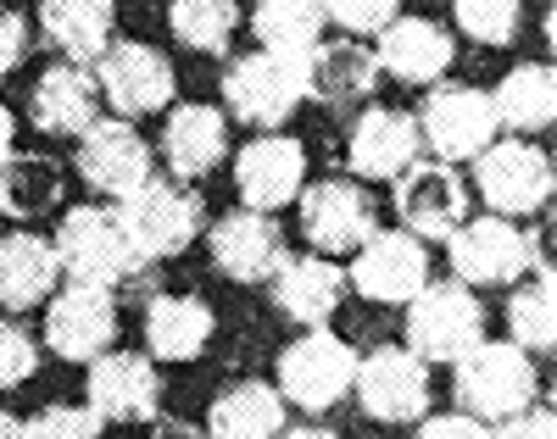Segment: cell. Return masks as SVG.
<instances>
[{"label":"cell","instance_id":"cell-1","mask_svg":"<svg viewBox=\"0 0 557 439\" xmlns=\"http://www.w3.org/2000/svg\"><path fill=\"white\" fill-rule=\"evenodd\" d=\"M123 234H128V246L139 251V262H168V256H184L196 246V234L207 228V206H201V195L196 184H184V178H146V184H134L123 201L112 206Z\"/></svg>","mask_w":557,"mask_h":439},{"label":"cell","instance_id":"cell-2","mask_svg":"<svg viewBox=\"0 0 557 439\" xmlns=\"http://www.w3.org/2000/svg\"><path fill=\"white\" fill-rule=\"evenodd\" d=\"M451 396H457V412L496 428L507 417H519L524 406H535L541 396L535 356H524L513 339H480L469 356L451 362Z\"/></svg>","mask_w":557,"mask_h":439},{"label":"cell","instance_id":"cell-3","mask_svg":"<svg viewBox=\"0 0 557 439\" xmlns=\"http://www.w3.org/2000/svg\"><path fill=\"white\" fill-rule=\"evenodd\" d=\"M301 101H307V57L251 51L235 57L223 73V117H235L257 134H278Z\"/></svg>","mask_w":557,"mask_h":439},{"label":"cell","instance_id":"cell-4","mask_svg":"<svg viewBox=\"0 0 557 439\" xmlns=\"http://www.w3.org/2000/svg\"><path fill=\"white\" fill-rule=\"evenodd\" d=\"M51 246H57V262H62L67 284L117 289V284L146 273V262H139V251L128 246V234H123L112 206H73Z\"/></svg>","mask_w":557,"mask_h":439},{"label":"cell","instance_id":"cell-5","mask_svg":"<svg viewBox=\"0 0 557 439\" xmlns=\"http://www.w3.org/2000/svg\"><path fill=\"white\" fill-rule=\"evenodd\" d=\"M485 339V312H480V296L469 284H424L418 296L407 301V351L418 362H457L469 356Z\"/></svg>","mask_w":557,"mask_h":439},{"label":"cell","instance_id":"cell-6","mask_svg":"<svg viewBox=\"0 0 557 439\" xmlns=\"http://www.w3.org/2000/svg\"><path fill=\"white\" fill-rule=\"evenodd\" d=\"M351 373H357V351L335 328H307L301 339H290L278 351V396L285 406H301V412H330L351 396Z\"/></svg>","mask_w":557,"mask_h":439},{"label":"cell","instance_id":"cell-7","mask_svg":"<svg viewBox=\"0 0 557 439\" xmlns=\"http://www.w3.org/2000/svg\"><path fill=\"white\" fill-rule=\"evenodd\" d=\"M418 123V139L435 151V162H474L491 139H502L496 128V112H491V95L474 89V84H435L424 95V106L412 112Z\"/></svg>","mask_w":557,"mask_h":439},{"label":"cell","instance_id":"cell-8","mask_svg":"<svg viewBox=\"0 0 557 439\" xmlns=\"http://www.w3.org/2000/svg\"><path fill=\"white\" fill-rule=\"evenodd\" d=\"M446 262L451 278L469 284V289H502V284H519L535 267V246L530 234L513 217H469L451 239H446Z\"/></svg>","mask_w":557,"mask_h":439},{"label":"cell","instance_id":"cell-9","mask_svg":"<svg viewBox=\"0 0 557 439\" xmlns=\"http://www.w3.org/2000/svg\"><path fill=\"white\" fill-rule=\"evenodd\" d=\"M474 184L491 217H535L552 201V156L535 139H491L474 156Z\"/></svg>","mask_w":557,"mask_h":439},{"label":"cell","instance_id":"cell-10","mask_svg":"<svg viewBox=\"0 0 557 439\" xmlns=\"http://www.w3.org/2000/svg\"><path fill=\"white\" fill-rule=\"evenodd\" d=\"M89 73H96L101 101H107L123 123L151 117V112H168L173 89H178L173 62L157 51V45H146V39H112L107 57L89 67Z\"/></svg>","mask_w":557,"mask_h":439},{"label":"cell","instance_id":"cell-11","mask_svg":"<svg viewBox=\"0 0 557 439\" xmlns=\"http://www.w3.org/2000/svg\"><path fill=\"white\" fill-rule=\"evenodd\" d=\"M396 217L412 239H451L462 223H469V178H462L451 162L418 156L412 167H401L396 178Z\"/></svg>","mask_w":557,"mask_h":439},{"label":"cell","instance_id":"cell-12","mask_svg":"<svg viewBox=\"0 0 557 439\" xmlns=\"http://www.w3.org/2000/svg\"><path fill=\"white\" fill-rule=\"evenodd\" d=\"M351 401L374 423H418V417H430V367L407 346H380V351L357 356Z\"/></svg>","mask_w":557,"mask_h":439},{"label":"cell","instance_id":"cell-13","mask_svg":"<svg viewBox=\"0 0 557 439\" xmlns=\"http://www.w3.org/2000/svg\"><path fill=\"white\" fill-rule=\"evenodd\" d=\"M346 284L357 289L362 301H380V306H407L418 289L430 284V251L424 239H412L407 228H374L351 251Z\"/></svg>","mask_w":557,"mask_h":439},{"label":"cell","instance_id":"cell-14","mask_svg":"<svg viewBox=\"0 0 557 439\" xmlns=\"http://www.w3.org/2000/svg\"><path fill=\"white\" fill-rule=\"evenodd\" d=\"M117 339V296L96 284H62L51 301H45V346L62 362H96L101 351H112Z\"/></svg>","mask_w":557,"mask_h":439},{"label":"cell","instance_id":"cell-15","mask_svg":"<svg viewBox=\"0 0 557 439\" xmlns=\"http://www.w3.org/2000/svg\"><path fill=\"white\" fill-rule=\"evenodd\" d=\"M296 201H301V234L318 256H351L380 228V212L368 201L362 178H318Z\"/></svg>","mask_w":557,"mask_h":439},{"label":"cell","instance_id":"cell-16","mask_svg":"<svg viewBox=\"0 0 557 439\" xmlns=\"http://www.w3.org/2000/svg\"><path fill=\"white\" fill-rule=\"evenodd\" d=\"M84 406L101 423H157L162 417L157 362L134 351H101L84 373Z\"/></svg>","mask_w":557,"mask_h":439},{"label":"cell","instance_id":"cell-17","mask_svg":"<svg viewBox=\"0 0 557 439\" xmlns=\"http://www.w3.org/2000/svg\"><path fill=\"white\" fill-rule=\"evenodd\" d=\"M73 167L96 195L123 201L134 184L151 178V145L139 139L134 123H123V117H96L73 145Z\"/></svg>","mask_w":557,"mask_h":439},{"label":"cell","instance_id":"cell-18","mask_svg":"<svg viewBox=\"0 0 557 439\" xmlns=\"http://www.w3.org/2000/svg\"><path fill=\"white\" fill-rule=\"evenodd\" d=\"M207 251H212V267L228 278V284H268L285 262V228L273 223V212H251V206H235L223 212L207 234Z\"/></svg>","mask_w":557,"mask_h":439},{"label":"cell","instance_id":"cell-19","mask_svg":"<svg viewBox=\"0 0 557 439\" xmlns=\"http://www.w3.org/2000/svg\"><path fill=\"white\" fill-rule=\"evenodd\" d=\"M235 189H240V206H251V212L290 206L296 195L307 189V151H301V139H290V134H257L246 151L235 156Z\"/></svg>","mask_w":557,"mask_h":439},{"label":"cell","instance_id":"cell-20","mask_svg":"<svg viewBox=\"0 0 557 439\" xmlns=\"http://www.w3.org/2000/svg\"><path fill=\"white\" fill-rule=\"evenodd\" d=\"M418 156H424V139H418L412 112H401V106H362V117L351 123V139H346L351 178H385L391 184Z\"/></svg>","mask_w":557,"mask_h":439},{"label":"cell","instance_id":"cell-21","mask_svg":"<svg viewBox=\"0 0 557 439\" xmlns=\"http://www.w3.org/2000/svg\"><path fill=\"white\" fill-rule=\"evenodd\" d=\"M268 284H273V306L301 328H330V317L346 301V267H335V256H318V251L285 256Z\"/></svg>","mask_w":557,"mask_h":439},{"label":"cell","instance_id":"cell-22","mask_svg":"<svg viewBox=\"0 0 557 439\" xmlns=\"http://www.w3.org/2000/svg\"><path fill=\"white\" fill-rule=\"evenodd\" d=\"M374 89H380V62L351 34L318 39L312 51H307V101L346 112V106H362Z\"/></svg>","mask_w":557,"mask_h":439},{"label":"cell","instance_id":"cell-23","mask_svg":"<svg viewBox=\"0 0 557 439\" xmlns=\"http://www.w3.org/2000/svg\"><path fill=\"white\" fill-rule=\"evenodd\" d=\"M62 289V262L45 234H0V312H34Z\"/></svg>","mask_w":557,"mask_h":439},{"label":"cell","instance_id":"cell-24","mask_svg":"<svg viewBox=\"0 0 557 439\" xmlns=\"http://www.w3.org/2000/svg\"><path fill=\"white\" fill-rule=\"evenodd\" d=\"M374 39H380V51H374L380 73H391L401 84H441L451 57H457L451 34L441 23H430V17H396Z\"/></svg>","mask_w":557,"mask_h":439},{"label":"cell","instance_id":"cell-25","mask_svg":"<svg viewBox=\"0 0 557 439\" xmlns=\"http://www.w3.org/2000/svg\"><path fill=\"white\" fill-rule=\"evenodd\" d=\"M28 117L39 134H62V139H78L89 123L101 117V89H96V73L89 67H73V62H57L45 67L34 95H28Z\"/></svg>","mask_w":557,"mask_h":439},{"label":"cell","instance_id":"cell-26","mask_svg":"<svg viewBox=\"0 0 557 439\" xmlns=\"http://www.w3.org/2000/svg\"><path fill=\"white\" fill-rule=\"evenodd\" d=\"M39 34L62 62L96 67L107 57V45L117 39V12H112V0H45Z\"/></svg>","mask_w":557,"mask_h":439},{"label":"cell","instance_id":"cell-27","mask_svg":"<svg viewBox=\"0 0 557 439\" xmlns=\"http://www.w3.org/2000/svg\"><path fill=\"white\" fill-rule=\"evenodd\" d=\"M162 156H168V173L173 178H207L223 156H228V117L207 101H184L168 112V128H162Z\"/></svg>","mask_w":557,"mask_h":439},{"label":"cell","instance_id":"cell-28","mask_svg":"<svg viewBox=\"0 0 557 439\" xmlns=\"http://www.w3.org/2000/svg\"><path fill=\"white\" fill-rule=\"evenodd\" d=\"M285 428H290V406L262 378L228 384L223 396L212 401V412H207V434L212 439H278Z\"/></svg>","mask_w":557,"mask_h":439},{"label":"cell","instance_id":"cell-29","mask_svg":"<svg viewBox=\"0 0 557 439\" xmlns=\"http://www.w3.org/2000/svg\"><path fill=\"white\" fill-rule=\"evenodd\" d=\"M218 334V317L201 296H157L146 306V351L157 362H196Z\"/></svg>","mask_w":557,"mask_h":439},{"label":"cell","instance_id":"cell-30","mask_svg":"<svg viewBox=\"0 0 557 439\" xmlns=\"http://www.w3.org/2000/svg\"><path fill=\"white\" fill-rule=\"evenodd\" d=\"M491 112H496V128L507 134H546L552 117H557V73L546 62H524L513 67L496 89H491Z\"/></svg>","mask_w":557,"mask_h":439},{"label":"cell","instance_id":"cell-31","mask_svg":"<svg viewBox=\"0 0 557 439\" xmlns=\"http://www.w3.org/2000/svg\"><path fill=\"white\" fill-rule=\"evenodd\" d=\"M62 162L57 156H34V151H12L0 162V217L17 223H39L45 212L62 206Z\"/></svg>","mask_w":557,"mask_h":439},{"label":"cell","instance_id":"cell-32","mask_svg":"<svg viewBox=\"0 0 557 439\" xmlns=\"http://www.w3.org/2000/svg\"><path fill=\"white\" fill-rule=\"evenodd\" d=\"M323 23H330L323 0H257V17H251L262 51L273 57H307L323 39Z\"/></svg>","mask_w":557,"mask_h":439},{"label":"cell","instance_id":"cell-33","mask_svg":"<svg viewBox=\"0 0 557 439\" xmlns=\"http://www.w3.org/2000/svg\"><path fill=\"white\" fill-rule=\"evenodd\" d=\"M240 28L235 0H168V34L196 57H223Z\"/></svg>","mask_w":557,"mask_h":439},{"label":"cell","instance_id":"cell-34","mask_svg":"<svg viewBox=\"0 0 557 439\" xmlns=\"http://www.w3.org/2000/svg\"><path fill=\"white\" fill-rule=\"evenodd\" d=\"M507 339H513L524 356H546L557 346V296H552L546 267L524 289H513V301H507Z\"/></svg>","mask_w":557,"mask_h":439},{"label":"cell","instance_id":"cell-35","mask_svg":"<svg viewBox=\"0 0 557 439\" xmlns=\"http://www.w3.org/2000/svg\"><path fill=\"white\" fill-rule=\"evenodd\" d=\"M451 17L474 45H513L524 28V0H451Z\"/></svg>","mask_w":557,"mask_h":439},{"label":"cell","instance_id":"cell-36","mask_svg":"<svg viewBox=\"0 0 557 439\" xmlns=\"http://www.w3.org/2000/svg\"><path fill=\"white\" fill-rule=\"evenodd\" d=\"M101 417L89 412V406H73V401H57V406H45L23 423V439H101Z\"/></svg>","mask_w":557,"mask_h":439},{"label":"cell","instance_id":"cell-37","mask_svg":"<svg viewBox=\"0 0 557 439\" xmlns=\"http://www.w3.org/2000/svg\"><path fill=\"white\" fill-rule=\"evenodd\" d=\"M39 373V346L34 334L12 317H0V389H17Z\"/></svg>","mask_w":557,"mask_h":439},{"label":"cell","instance_id":"cell-38","mask_svg":"<svg viewBox=\"0 0 557 439\" xmlns=\"http://www.w3.org/2000/svg\"><path fill=\"white\" fill-rule=\"evenodd\" d=\"M330 23H341V34L362 39V34H380L385 23L401 17V0H323Z\"/></svg>","mask_w":557,"mask_h":439},{"label":"cell","instance_id":"cell-39","mask_svg":"<svg viewBox=\"0 0 557 439\" xmlns=\"http://www.w3.org/2000/svg\"><path fill=\"white\" fill-rule=\"evenodd\" d=\"M28 62V17L0 7V78H12Z\"/></svg>","mask_w":557,"mask_h":439},{"label":"cell","instance_id":"cell-40","mask_svg":"<svg viewBox=\"0 0 557 439\" xmlns=\"http://www.w3.org/2000/svg\"><path fill=\"white\" fill-rule=\"evenodd\" d=\"M412 439H491V428L469 412H435V417H418Z\"/></svg>","mask_w":557,"mask_h":439},{"label":"cell","instance_id":"cell-41","mask_svg":"<svg viewBox=\"0 0 557 439\" xmlns=\"http://www.w3.org/2000/svg\"><path fill=\"white\" fill-rule=\"evenodd\" d=\"M491 439H557V417H552V406H524L519 417L496 423Z\"/></svg>","mask_w":557,"mask_h":439},{"label":"cell","instance_id":"cell-42","mask_svg":"<svg viewBox=\"0 0 557 439\" xmlns=\"http://www.w3.org/2000/svg\"><path fill=\"white\" fill-rule=\"evenodd\" d=\"M151 439H212V434L196 428V423H178V417H168V423L157 417V423H151Z\"/></svg>","mask_w":557,"mask_h":439},{"label":"cell","instance_id":"cell-43","mask_svg":"<svg viewBox=\"0 0 557 439\" xmlns=\"http://www.w3.org/2000/svg\"><path fill=\"white\" fill-rule=\"evenodd\" d=\"M12 145H17V117L7 112V101H0V162L12 156Z\"/></svg>","mask_w":557,"mask_h":439},{"label":"cell","instance_id":"cell-44","mask_svg":"<svg viewBox=\"0 0 557 439\" xmlns=\"http://www.w3.org/2000/svg\"><path fill=\"white\" fill-rule=\"evenodd\" d=\"M278 439H341V434H335V428H318V423H312V428H285Z\"/></svg>","mask_w":557,"mask_h":439},{"label":"cell","instance_id":"cell-45","mask_svg":"<svg viewBox=\"0 0 557 439\" xmlns=\"http://www.w3.org/2000/svg\"><path fill=\"white\" fill-rule=\"evenodd\" d=\"M0 439H23V423H17L7 406H0Z\"/></svg>","mask_w":557,"mask_h":439}]
</instances>
